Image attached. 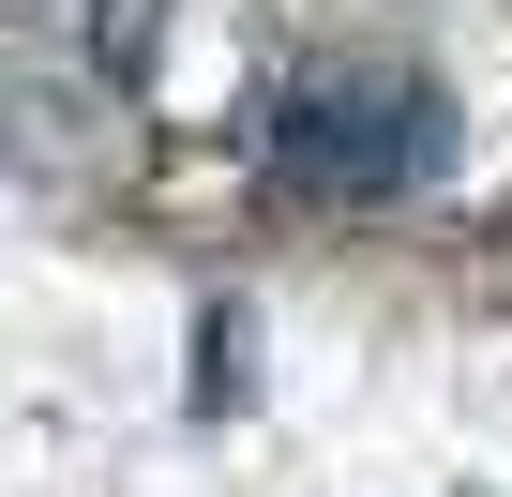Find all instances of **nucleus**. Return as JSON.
I'll list each match as a JSON object with an SVG mask.
<instances>
[{
  "instance_id": "obj_1",
  "label": "nucleus",
  "mask_w": 512,
  "mask_h": 497,
  "mask_svg": "<svg viewBox=\"0 0 512 497\" xmlns=\"http://www.w3.org/2000/svg\"><path fill=\"white\" fill-rule=\"evenodd\" d=\"M272 151H287L302 196H407V181L437 166V106H422L407 76H317Z\"/></svg>"
}]
</instances>
